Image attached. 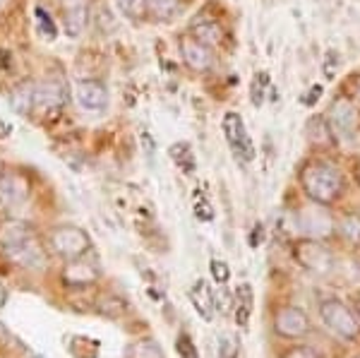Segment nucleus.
<instances>
[{
	"label": "nucleus",
	"instance_id": "11",
	"mask_svg": "<svg viewBox=\"0 0 360 358\" xmlns=\"http://www.w3.org/2000/svg\"><path fill=\"white\" fill-rule=\"evenodd\" d=\"M98 276L101 274H98L96 264L84 257L70 260V262H65V269H63V281H65V286L70 288H86V286L96 284Z\"/></svg>",
	"mask_w": 360,
	"mask_h": 358
},
{
	"label": "nucleus",
	"instance_id": "32",
	"mask_svg": "<svg viewBox=\"0 0 360 358\" xmlns=\"http://www.w3.org/2000/svg\"><path fill=\"white\" fill-rule=\"evenodd\" d=\"M262 241H264V226H262V224H257V226L252 229V236H250V245L257 248Z\"/></svg>",
	"mask_w": 360,
	"mask_h": 358
},
{
	"label": "nucleus",
	"instance_id": "33",
	"mask_svg": "<svg viewBox=\"0 0 360 358\" xmlns=\"http://www.w3.org/2000/svg\"><path fill=\"white\" fill-rule=\"evenodd\" d=\"M319 94H322V87H319V84H315V87H312L310 91H307V96H305V99H303V103H305V106H312V103H315V101L319 99Z\"/></svg>",
	"mask_w": 360,
	"mask_h": 358
},
{
	"label": "nucleus",
	"instance_id": "14",
	"mask_svg": "<svg viewBox=\"0 0 360 358\" xmlns=\"http://www.w3.org/2000/svg\"><path fill=\"white\" fill-rule=\"evenodd\" d=\"M29 186L20 176H0V205L3 207H17L27 200Z\"/></svg>",
	"mask_w": 360,
	"mask_h": 358
},
{
	"label": "nucleus",
	"instance_id": "29",
	"mask_svg": "<svg viewBox=\"0 0 360 358\" xmlns=\"http://www.w3.org/2000/svg\"><path fill=\"white\" fill-rule=\"evenodd\" d=\"M283 358H322V354L315 349V346H295V349L288 351Z\"/></svg>",
	"mask_w": 360,
	"mask_h": 358
},
{
	"label": "nucleus",
	"instance_id": "13",
	"mask_svg": "<svg viewBox=\"0 0 360 358\" xmlns=\"http://www.w3.org/2000/svg\"><path fill=\"white\" fill-rule=\"evenodd\" d=\"M190 301H193L197 315L202 317V320H212L214 313H217V293H214V288H209V284L205 279H197L195 286L190 288Z\"/></svg>",
	"mask_w": 360,
	"mask_h": 358
},
{
	"label": "nucleus",
	"instance_id": "6",
	"mask_svg": "<svg viewBox=\"0 0 360 358\" xmlns=\"http://www.w3.org/2000/svg\"><path fill=\"white\" fill-rule=\"evenodd\" d=\"M327 125L334 137L351 140L358 130V111L348 99H336L327 111Z\"/></svg>",
	"mask_w": 360,
	"mask_h": 358
},
{
	"label": "nucleus",
	"instance_id": "19",
	"mask_svg": "<svg viewBox=\"0 0 360 358\" xmlns=\"http://www.w3.org/2000/svg\"><path fill=\"white\" fill-rule=\"evenodd\" d=\"M193 37L197 39V41L207 44L209 49H212V46L224 44V29L219 22L205 20V22H197V25H193Z\"/></svg>",
	"mask_w": 360,
	"mask_h": 358
},
{
	"label": "nucleus",
	"instance_id": "22",
	"mask_svg": "<svg viewBox=\"0 0 360 358\" xmlns=\"http://www.w3.org/2000/svg\"><path fill=\"white\" fill-rule=\"evenodd\" d=\"M130 358H166L156 339H139L130 346Z\"/></svg>",
	"mask_w": 360,
	"mask_h": 358
},
{
	"label": "nucleus",
	"instance_id": "40",
	"mask_svg": "<svg viewBox=\"0 0 360 358\" xmlns=\"http://www.w3.org/2000/svg\"><path fill=\"white\" fill-rule=\"evenodd\" d=\"M0 5H3V0H0Z\"/></svg>",
	"mask_w": 360,
	"mask_h": 358
},
{
	"label": "nucleus",
	"instance_id": "38",
	"mask_svg": "<svg viewBox=\"0 0 360 358\" xmlns=\"http://www.w3.org/2000/svg\"><path fill=\"white\" fill-rule=\"evenodd\" d=\"M353 358H360V354H358V356H353Z\"/></svg>",
	"mask_w": 360,
	"mask_h": 358
},
{
	"label": "nucleus",
	"instance_id": "26",
	"mask_svg": "<svg viewBox=\"0 0 360 358\" xmlns=\"http://www.w3.org/2000/svg\"><path fill=\"white\" fill-rule=\"evenodd\" d=\"M219 358H238V342L233 337L219 339Z\"/></svg>",
	"mask_w": 360,
	"mask_h": 358
},
{
	"label": "nucleus",
	"instance_id": "8",
	"mask_svg": "<svg viewBox=\"0 0 360 358\" xmlns=\"http://www.w3.org/2000/svg\"><path fill=\"white\" fill-rule=\"evenodd\" d=\"M274 327L281 337L300 339L310 332V317H307L300 308H295V305H286V308H281L276 313Z\"/></svg>",
	"mask_w": 360,
	"mask_h": 358
},
{
	"label": "nucleus",
	"instance_id": "3",
	"mask_svg": "<svg viewBox=\"0 0 360 358\" xmlns=\"http://www.w3.org/2000/svg\"><path fill=\"white\" fill-rule=\"evenodd\" d=\"M51 248H53L58 257L70 262V260L84 257L86 250L91 248V241L79 226H58L51 234Z\"/></svg>",
	"mask_w": 360,
	"mask_h": 358
},
{
	"label": "nucleus",
	"instance_id": "2",
	"mask_svg": "<svg viewBox=\"0 0 360 358\" xmlns=\"http://www.w3.org/2000/svg\"><path fill=\"white\" fill-rule=\"evenodd\" d=\"M319 315H322V322L329 327L334 334H339L346 342H353V339L360 334V325L356 320V315L351 313V308L344 305L339 298H324L319 303Z\"/></svg>",
	"mask_w": 360,
	"mask_h": 358
},
{
	"label": "nucleus",
	"instance_id": "4",
	"mask_svg": "<svg viewBox=\"0 0 360 358\" xmlns=\"http://www.w3.org/2000/svg\"><path fill=\"white\" fill-rule=\"evenodd\" d=\"M295 260L312 274H329L334 269V255L317 238H303L295 243Z\"/></svg>",
	"mask_w": 360,
	"mask_h": 358
},
{
	"label": "nucleus",
	"instance_id": "17",
	"mask_svg": "<svg viewBox=\"0 0 360 358\" xmlns=\"http://www.w3.org/2000/svg\"><path fill=\"white\" fill-rule=\"evenodd\" d=\"M65 87L60 82H41L37 84V106L39 108H58L65 101Z\"/></svg>",
	"mask_w": 360,
	"mask_h": 358
},
{
	"label": "nucleus",
	"instance_id": "24",
	"mask_svg": "<svg viewBox=\"0 0 360 358\" xmlns=\"http://www.w3.org/2000/svg\"><path fill=\"white\" fill-rule=\"evenodd\" d=\"M176 349H178V356L180 358H200V351H197L195 342L190 339V334H178L176 339Z\"/></svg>",
	"mask_w": 360,
	"mask_h": 358
},
{
	"label": "nucleus",
	"instance_id": "18",
	"mask_svg": "<svg viewBox=\"0 0 360 358\" xmlns=\"http://www.w3.org/2000/svg\"><path fill=\"white\" fill-rule=\"evenodd\" d=\"M86 29V8L84 3L75 0L72 5L65 8V34L70 39H79Z\"/></svg>",
	"mask_w": 360,
	"mask_h": 358
},
{
	"label": "nucleus",
	"instance_id": "7",
	"mask_svg": "<svg viewBox=\"0 0 360 358\" xmlns=\"http://www.w3.org/2000/svg\"><path fill=\"white\" fill-rule=\"evenodd\" d=\"M5 255H8L10 262L20 264L25 269H41L44 262H46V255H44V248L39 243L34 236H29L22 243H15L10 248H3Z\"/></svg>",
	"mask_w": 360,
	"mask_h": 358
},
{
	"label": "nucleus",
	"instance_id": "39",
	"mask_svg": "<svg viewBox=\"0 0 360 358\" xmlns=\"http://www.w3.org/2000/svg\"><path fill=\"white\" fill-rule=\"evenodd\" d=\"M34 358H41V356H34Z\"/></svg>",
	"mask_w": 360,
	"mask_h": 358
},
{
	"label": "nucleus",
	"instance_id": "9",
	"mask_svg": "<svg viewBox=\"0 0 360 358\" xmlns=\"http://www.w3.org/2000/svg\"><path fill=\"white\" fill-rule=\"evenodd\" d=\"M75 99H77L82 111L98 113L108 106V89L98 79H82L75 87Z\"/></svg>",
	"mask_w": 360,
	"mask_h": 358
},
{
	"label": "nucleus",
	"instance_id": "10",
	"mask_svg": "<svg viewBox=\"0 0 360 358\" xmlns=\"http://www.w3.org/2000/svg\"><path fill=\"white\" fill-rule=\"evenodd\" d=\"M298 229L303 231L307 238H327L334 231V219L329 212L317 210V207H307L298 215Z\"/></svg>",
	"mask_w": 360,
	"mask_h": 358
},
{
	"label": "nucleus",
	"instance_id": "20",
	"mask_svg": "<svg viewBox=\"0 0 360 358\" xmlns=\"http://www.w3.org/2000/svg\"><path fill=\"white\" fill-rule=\"evenodd\" d=\"M180 10V0H144V13L154 22H168Z\"/></svg>",
	"mask_w": 360,
	"mask_h": 358
},
{
	"label": "nucleus",
	"instance_id": "23",
	"mask_svg": "<svg viewBox=\"0 0 360 358\" xmlns=\"http://www.w3.org/2000/svg\"><path fill=\"white\" fill-rule=\"evenodd\" d=\"M341 234H344L346 241L360 245V217H356V215L344 217V222H341Z\"/></svg>",
	"mask_w": 360,
	"mask_h": 358
},
{
	"label": "nucleus",
	"instance_id": "21",
	"mask_svg": "<svg viewBox=\"0 0 360 358\" xmlns=\"http://www.w3.org/2000/svg\"><path fill=\"white\" fill-rule=\"evenodd\" d=\"M29 236H34V234L25 222H8L3 229H0V245L10 248L15 243H22V241L29 238Z\"/></svg>",
	"mask_w": 360,
	"mask_h": 358
},
{
	"label": "nucleus",
	"instance_id": "12",
	"mask_svg": "<svg viewBox=\"0 0 360 358\" xmlns=\"http://www.w3.org/2000/svg\"><path fill=\"white\" fill-rule=\"evenodd\" d=\"M180 51H183V60H185V65H188L190 70L207 72L209 68H212V63H214L212 49H209L207 44L197 41L195 37L183 39V44H180Z\"/></svg>",
	"mask_w": 360,
	"mask_h": 358
},
{
	"label": "nucleus",
	"instance_id": "27",
	"mask_svg": "<svg viewBox=\"0 0 360 358\" xmlns=\"http://www.w3.org/2000/svg\"><path fill=\"white\" fill-rule=\"evenodd\" d=\"M336 70H339V56H336V51H327V56H324V63H322V72L327 79H334Z\"/></svg>",
	"mask_w": 360,
	"mask_h": 358
},
{
	"label": "nucleus",
	"instance_id": "34",
	"mask_svg": "<svg viewBox=\"0 0 360 358\" xmlns=\"http://www.w3.org/2000/svg\"><path fill=\"white\" fill-rule=\"evenodd\" d=\"M10 132H13V125H8V123H3V120H0V137H8Z\"/></svg>",
	"mask_w": 360,
	"mask_h": 358
},
{
	"label": "nucleus",
	"instance_id": "25",
	"mask_svg": "<svg viewBox=\"0 0 360 358\" xmlns=\"http://www.w3.org/2000/svg\"><path fill=\"white\" fill-rule=\"evenodd\" d=\"M115 5L125 17H137L144 10V0H115Z\"/></svg>",
	"mask_w": 360,
	"mask_h": 358
},
{
	"label": "nucleus",
	"instance_id": "16",
	"mask_svg": "<svg viewBox=\"0 0 360 358\" xmlns=\"http://www.w3.org/2000/svg\"><path fill=\"white\" fill-rule=\"evenodd\" d=\"M252 305H255V293L250 284H240L236 291V303H233V315H236V325L240 330H248L250 325V315H252Z\"/></svg>",
	"mask_w": 360,
	"mask_h": 358
},
{
	"label": "nucleus",
	"instance_id": "36",
	"mask_svg": "<svg viewBox=\"0 0 360 358\" xmlns=\"http://www.w3.org/2000/svg\"><path fill=\"white\" fill-rule=\"evenodd\" d=\"M356 94H358V99H360V79H358V84H356Z\"/></svg>",
	"mask_w": 360,
	"mask_h": 358
},
{
	"label": "nucleus",
	"instance_id": "31",
	"mask_svg": "<svg viewBox=\"0 0 360 358\" xmlns=\"http://www.w3.org/2000/svg\"><path fill=\"white\" fill-rule=\"evenodd\" d=\"M197 219H202V222H212L214 219V212L207 202H200V205H197Z\"/></svg>",
	"mask_w": 360,
	"mask_h": 358
},
{
	"label": "nucleus",
	"instance_id": "15",
	"mask_svg": "<svg viewBox=\"0 0 360 358\" xmlns=\"http://www.w3.org/2000/svg\"><path fill=\"white\" fill-rule=\"evenodd\" d=\"M34 106H37V84L22 82L10 91V108L17 115H29Z\"/></svg>",
	"mask_w": 360,
	"mask_h": 358
},
{
	"label": "nucleus",
	"instance_id": "1",
	"mask_svg": "<svg viewBox=\"0 0 360 358\" xmlns=\"http://www.w3.org/2000/svg\"><path fill=\"white\" fill-rule=\"evenodd\" d=\"M300 183H303V190L307 193V198L317 205H332L341 198L346 183H344V173H341L336 166L327 164V161H317V164H310L300 176Z\"/></svg>",
	"mask_w": 360,
	"mask_h": 358
},
{
	"label": "nucleus",
	"instance_id": "35",
	"mask_svg": "<svg viewBox=\"0 0 360 358\" xmlns=\"http://www.w3.org/2000/svg\"><path fill=\"white\" fill-rule=\"evenodd\" d=\"M5 303H8V291H5V286L0 284V308H3Z\"/></svg>",
	"mask_w": 360,
	"mask_h": 358
},
{
	"label": "nucleus",
	"instance_id": "30",
	"mask_svg": "<svg viewBox=\"0 0 360 358\" xmlns=\"http://www.w3.org/2000/svg\"><path fill=\"white\" fill-rule=\"evenodd\" d=\"M37 15L41 17L44 32L49 34V39H56V27H53V22H51V17H46V13H44V10H37Z\"/></svg>",
	"mask_w": 360,
	"mask_h": 358
},
{
	"label": "nucleus",
	"instance_id": "37",
	"mask_svg": "<svg viewBox=\"0 0 360 358\" xmlns=\"http://www.w3.org/2000/svg\"><path fill=\"white\" fill-rule=\"evenodd\" d=\"M3 334H5V330H3V325H0V337H3Z\"/></svg>",
	"mask_w": 360,
	"mask_h": 358
},
{
	"label": "nucleus",
	"instance_id": "5",
	"mask_svg": "<svg viewBox=\"0 0 360 358\" xmlns=\"http://www.w3.org/2000/svg\"><path fill=\"white\" fill-rule=\"evenodd\" d=\"M221 128H224V135H226V142H229L231 152L243 161H252L257 152H255V144L250 140L245 123H243L240 115L229 111L221 120Z\"/></svg>",
	"mask_w": 360,
	"mask_h": 358
},
{
	"label": "nucleus",
	"instance_id": "28",
	"mask_svg": "<svg viewBox=\"0 0 360 358\" xmlns=\"http://www.w3.org/2000/svg\"><path fill=\"white\" fill-rule=\"evenodd\" d=\"M212 274H214V279H217L219 284H226V281H229V276H231V269H229V264H226L224 260H212Z\"/></svg>",
	"mask_w": 360,
	"mask_h": 358
}]
</instances>
